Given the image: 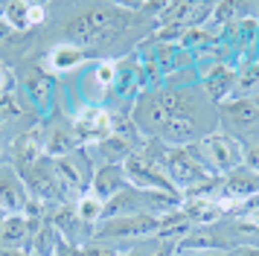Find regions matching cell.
I'll return each instance as SVG.
<instances>
[{"label":"cell","mask_w":259,"mask_h":256,"mask_svg":"<svg viewBox=\"0 0 259 256\" xmlns=\"http://www.w3.org/2000/svg\"><path fill=\"white\" fill-rule=\"evenodd\" d=\"M163 105L166 119L157 134V143L166 146H192L219 131V108L207 99L201 84H172L160 81L157 88H149Z\"/></svg>","instance_id":"obj_1"},{"label":"cell","mask_w":259,"mask_h":256,"mask_svg":"<svg viewBox=\"0 0 259 256\" xmlns=\"http://www.w3.org/2000/svg\"><path fill=\"white\" fill-rule=\"evenodd\" d=\"M15 79H18V88L26 96V102L32 105L41 119H50V108H53V99H56V79L50 76V70L44 64H38L32 56L21 58L15 64Z\"/></svg>","instance_id":"obj_2"},{"label":"cell","mask_w":259,"mask_h":256,"mask_svg":"<svg viewBox=\"0 0 259 256\" xmlns=\"http://www.w3.org/2000/svg\"><path fill=\"white\" fill-rule=\"evenodd\" d=\"M189 149H192V154L204 166H210L215 175H227L245 163V146H242V140H236L233 134H227L222 128L212 131L210 137H204L201 143H192Z\"/></svg>","instance_id":"obj_3"},{"label":"cell","mask_w":259,"mask_h":256,"mask_svg":"<svg viewBox=\"0 0 259 256\" xmlns=\"http://www.w3.org/2000/svg\"><path fill=\"white\" fill-rule=\"evenodd\" d=\"M160 227V216L152 212H134V216H117V219H105L94 227V242H125V239H146L154 236Z\"/></svg>","instance_id":"obj_4"},{"label":"cell","mask_w":259,"mask_h":256,"mask_svg":"<svg viewBox=\"0 0 259 256\" xmlns=\"http://www.w3.org/2000/svg\"><path fill=\"white\" fill-rule=\"evenodd\" d=\"M122 169H125V178H128V186L134 189H143V192H163V195H175L181 198V192L175 189V184L169 181V175L163 172V166L160 163H154L149 154H143V151H134L125 157L122 163Z\"/></svg>","instance_id":"obj_5"},{"label":"cell","mask_w":259,"mask_h":256,"mask_svg":"<svg viewBox=\"0 0 259 256\" xmlns=\"http://www.w3.org/2000/svg\"><path fill=\"white\" fill-rule=\"evenodd\" d=\"M21 178H24L29 198H35V201L47 204V207H59V204L73 201V198L67 195L64 184H61V178L56 175L53 160H47V157H44V160H38L35 166H29V169H24Z\"/></svg>","instance_id":"obj_6"},{"label":"cell","mask_w":259,"mask_h":256,"mask_svg":"<svg viewBox=\"0 0 259 256\" xmlns=\"http://www.w3.org/2000/svg\"><path fill=\"white\" fill-rule=\"evenodd\" d=\"M70 122H73V134H76L82 149H91L99 140L114 134V114L99 102H84Z\"/></svg>","instance_id":"obj_7"},{"label":"cell","mask_w":259,"mask_h":256,"mask_svg":"<svg viewBox=\"0 0 259 256\" xmlns=\"http://www.w3.org/2000/svg\"><path fill=\"white\" fill-rule=\"evenodd\" d=\"M53 166H56V175L61 178V184H64V189H67V195H70L73 201L91 189L96 166H94V160H91L88 149H76L73 154H67V157L53 160Z\"/></svg>","instance_id":"obj_8"},{"label":"cell","mask_w":259,"mask_h":256,"mask_svg":"<svg viewBox=\"0 0 259 256\" xmlns=\"http://www.w3.org/2000/svg\"><path fill=\"white\" fill-rule=\"evenodd\" d=\"M259 195V175L253 169H247L245 163L233 169V172L227 175H219V195L215 198H224V201H230V212L236 207H242L245 201ZM227 212V216H230Z\"/></svg>","instance_id":"obj_9"},{"label":"cell","mask_w":259,"mask_h":256,"mask_svg":"<svg viewBox=\"0 0 259 256\" xmlns=\"http://www.w3.org/2000/svg\"><path fill=\"white\" fill-rule=\"evenodd\" d=\"M41 122V116L32 111V105L26 102V96L21 93L18 81L9 84V91L0 96V131L3 128H18V134Z\"/></svg>","instance_id":"obj_10"},{"label":"cell","mask_w":259,"mask_h":256,"mask_svg":"<svg viewBox=\"0 0 259 256\" xmlns=\"http://www.w3.org/2000/svg\"><path fill=\"white\" fill-rule=\"evenodd\" d=\"M143 91H149V81H146V70H143V61L137 56H122L117 58V79H114V88L111 93L117 96L119 102H131L140 96Z\"/></svg>","instance_id":"obj_11"},{"label":"cell","mask_w":259,"mask_h":256,"mask_svg":"<svg viewBox=\"0 0 259 256\" xmlns=\"http://www.w3.org/2000/svg\"><path fill=\"white\" fill-rule=\"evenodd\" d=\"M9 160L18 172L44 160V119L35 122L32 128H26V131H21V134H15L12 143H9Z\"/></svg>","instance_id":"obj_12"},{"label":"cell","mask_w":259,"mask_h":256,"mask_svg":"<svg viewBox=\"0 0 259 256\" xmlns=\"http://www.w3.org/2000/svg\"><path fill=\"white\" fill-rule=\"evenodd\" d=\"M76 149H82V146L73 134V122L59 114H50V119H44V157L61 160V157L73 154Z\"/></svg>","instance_id":"obj_13"},{"label":"cell","mask_w":259,"mask_h":256,"mask_svg":"<svg viewBox=\"0 0 259 256\" xmlns=\"http://www.w3.org/2000/svg\"><path fill=\"white\" fill-rule=\"evenodd\" d=\"M198 84L207 93V99L219 108L222 102L236 96V64L233 61H215L210 70H204Z\"/></svg>","instance_id":"obj_14"},{"label":"cell","mask_w":259,"mask_h":256,"mask_svg":"<svg viewBox=\"0 0 259 256\" xmlns=\"http://www.w3.org/2000/svg\"><path fill=\"white\" fill-rule=\"evenodd\" d=\"M3 21L21 35H35V29L47 21V6L35 0H12L3 6Z\"/></svg>","instance_id":"obj_15"},{"label":"cell","mask_w":259,"mask_h":256,"mask_svg":"<svg viewBox=\"0 0 259 256\" xmlns=\"http://www.w3.org/2000/svg\"><path fill=\"white\" fill-rule=\"evenodd\" d=\"M47 221L56 227V233H59L61 239H67V242H73V244H84V242H91V236H94V230L79 219V212H76V204H73V201L53 207Z\"/></svg>","instance_id":"obj_16"},{"label":"cell","mask_w":259,"mask_h":256,"mask_svg":"<svg viewBox=\"0 0 259 256\" xmlns=\"http://www.w3.org/2000/svg\"><path fill=\"white\" fill-rule=\"evenodd\" d=\"M29 204V192L21 172L12 163H0V207L6 212H24Z\"/></svg>","instance_id":"obj_17"},{"label":"cell","mask_w":259,"mask_h":256,"mask_svg":"<svg viewBox=\"0 0 259 256\" xmlns=\"http://www.w3.org/2000/svg\"><path fill=\"white\" fill-rule=\"evenodd\" d=\"M184 216L189 219L192 227H215V224H222L227 219V212H224L222 201L212 195H204V198H184Z\"/></svg>","instance_id":"obj_18"},{"label":"cell","mask_w":259,"mask_h":256,"mask_svg":"<svg viewBox=\"0 0 259 256\" xmlns=\"http://www.w3.org/2000/svg\"><path fill=\"white\" fill-rule=\"evenodd\" d=\"M41 224H32L24 212H9V219L0 230V247H18V250H29L32 236ZM32 253V250H29Z\"/></svg>","instance_id":"obj_19"},{"label":"cell","mask_w":259,"mask_h":256,"mask_svg":"<svg viewBox=\"0 0 259 256\" xmlns=\"http://www.w3.org/2000/svg\"><path fill=\"white\" fill-rule=\"evenodd\" d=\"M128 186V178H125V169L122 163H105V166H96L94 181H91V192L99 195L102 201H111V198L122 192Z\"/></svg>","instance_id":"obj_20"},{"label":"cell","mask_w":259,"mask_h":256,"mask_svg":"<svg viewBox=\"0 0 259 256\" xmlns=\"http://www.w3.org/2000/svg\"><path fill=\"white\" fill-rule=\"evenodd\" d=\"M84 61H91V53L67 41H56L47 50V67L53 73H73L76 67H82Z\"/></svg>","instance_id":"obj_21"},{"label":"cell","mask_w":259,"mask_h":256,"mask_svg":"<svg viewBox=\"0 0 259 256\" xmlns=\"http://www.w3.org/2000/svg\"><path fill=\"white\" fill-rule=\"evenodd\" d=\"M134 151H137V149H134L125 137L111 134V137L99 140L96 146H91L88 154H91V157H99V166H105V163H125V157L134 154Z\"/></svg>","instance_id":"obj_22"},{"label":"cell","mask_w":259,"mask_h":256,"mask_svg":"<svg viewBox=\"0 0 259 256\" xmlns=\"http://www.w3.org/2000/svg\"><path fill=\"white\" fill-rule=\"evenodd\" d=\"M259 93V58L242 61L236 67V96L239 99H253Z\"/></svg>","instance_id":"obj_23"},{"label":"cell","mask_w":259,"mask_h":256,"mask_svg":"<svg viewBox=\"0 0 259 256\" xmlns=\"http://www.w3.org/2000/svg\"><path fill=\"white\" fill-rule=\"evenodd\" d=\"M73 204H76V212H79V219H82L84 224L91 227V230H94L96 224L105 219V201H102L99 195H94L91 189H88L84 195H79L76 201H73Z\"/></svg>","instance_id":"obj_24"},{"label":"cell","mask_w":259,"mask_h":256,"mask_svg":"<svg viewBox=\"0 0 259 256\" xmlns=\"http://www.w3.org/2000/svg\"><path fill=\"white\" fill-rule=\"evenodd\" d=\"M114 79H117V61L114 58H105V61H99L94 67V81L102 88V93H111V88H114Z\"/></svg>","instance_id":"obj_25"},{"label":"cell","mask_w":259,"mask_h":256,"mask_svg":"<svg viewBox=\"0 0 259 256\" xmlns=\"http://www.w3.org/2000/svg\"><path fill=\"white\" fill-rule=\"evenodd\" d=\"M82 253L84 256H119L122 250L111 242H94V239H91V242L82 244Z\"/></svg>","instance_id":"obj_26"},{"label":"cell","mask_w":259,"mask_h":256,"mask_svg":"<svg viewBox=\"0 0 259 256\" xmlns=\"http://www.w3.org/2000/svg\"><path fill=\"white\" fill-rule=\"evenodd\" d=\"M242 146H245V166L259 175V140H247Z\"/></svg>","instance_id":"obj_27"},{"label":"cell","mask_w":259,"mask_h":256,"mask_svg":"<svg viewBox=\"0 0 259 256\" xmlns=\"http://www.w3.org/2000/svg\"><path fill=\"white\" fill-rule=\"evenodd\" d=\"M53 256H84V253H82V244H73V242H67V239H61L59 236V242H56V253Z\"/></svg>","instance_id":"obj_28"},{"label":"cell","mask_w":259,"mask_h":256,"mask_svg":"<svg viewBox=\"0 0 259 256\" xmlns=\"http://www.w3.org/2000/svg\"><path fill=\"white\" fill-rule=\"evenodd\" d=\"M15 81H18V79H15V70L0 58V96L9 91V84H15Z\"/></svg>","instance_id":"obj_29"},{"label":"cell","mask_w":259,"mask_h":256,"mask_svg":"<svg viewBox=\"0 0 259 256\" xmlns=\"http://www.w3.org/2000/svg\"><path fill=\"white\" fill-rule=\"evenodd\" d=\"M230 256H259V244L256 242H245V244H239V247H233Z\"/></svg>","instance_id":"obj_30"},{"label":"cell","mask_w":259,"mask_h":256,"mask_svg":"<svg viewBox=\"0 0 259 256\" xmlns=\"http://www.w3.org/2000/svg\"><path fill=\"white\" fill-rule=\"evenodd\" d=\"M149 250H152V242L140 244V247H131V250H125V253H119V256H149Z\"/></svg>","instance_id":"obj_31"},{"label":"cell","mask_w":259,"mask_h":256,"mask_svg":"<svg viewBox=\"0 0 259 256\" xmlns=\"http://www.w3.org/2000/svg\"><path fill=\"white\" fill-rule=\"evenodd\" d=\"M0 256H35L29 250H18V247H0Z\"/></svg>","instance_id":"obj_32"},{"label":"cell","mask_w":259,"mask_h":256,"mask_svg":"<svg viewBox=\"0 0 259 256\" xmlns=\"http://www.w3.org/2000/svg\"><path fill=\"white\" fill-rule=\"evenodd\" d=\"M6 219H9V212H6V209L0 207V230H3V224H6Z\"/></svg>","instance_id":"obj_33"},{"label":"cell","mask_w":259,"mask_h":256,"mask_svg":"<svg viewBox=\"0 0 259 256\" xmlns=\"http://www.w3.org/2000/svg\"><path fill=\"white\" fill-rule=\"evenodd\" d=\"M6 157H9V154H6V149H3V143H0V163L6 160Z\"/></svg>","instance_id":"obj_34"},{"label":"cell","mask_w":259,"mask_h":256,"mask_svg":"<svg viewBox=\"0 0 259 256\" xmlns=\"http://www.w3.org/2000/svg\"><path fill=\"white\" fill-rule=\"evenodd\" d=\"M250 102H253V108H256V111H259V93H256V96H253V99H250Z\"/></svg>","instance_id":"obj_35"}]
</instances>
